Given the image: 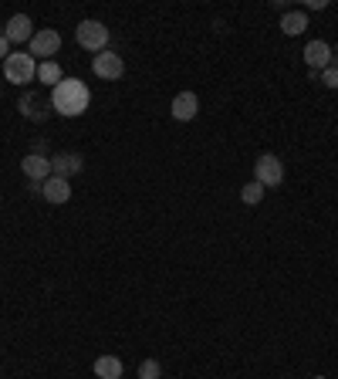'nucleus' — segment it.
Returning a JSON list of instances; mask_svg holds the SVG:
<instances>
[{
	"label": "nucleus",
	"mask_w": 338,
	"mask_h": 379,
	"mask_svg": "<svg viewBox=\"0 0 338 379\" xmlns=\"http://www.w3.org/2000/svg\"><path fill=\"white\" fill-rule=\"evenodd\" d=\"M88 106H92V91L81 78H62L51 91V108L64 119H78Z\"/></svg>",
	"instance_id": "obj_1"
},
{
	"label": "nucleus",
	"mask_w": 338,
	"mask_h": 379,
	"mask_svg": "<svg viewBox=\"0 0 338 379\" xmlns=\"http://www.w3.org/2000/svg\"><path fill=\"white\" fill-rule=\"evenodd\" d=\"M4 78L11 85H31L37 78V64H34L31 55H21V51H11V58L4 61Z\"/></svg>",
	"instance_id": "obj_2"
},
{
	"label": "nucleus",
	"mask_w": 338,
	"mask_h": 379,
	"mask_svg": "<svg viewBox=\"0 0 338 379\" xmlns=\"http://www.w3.org/2000/svg\"><path fill=\"white\" fill-rule=\"evenodd\" d=\"M75 38H78V45L85 47V51H108V28L102 24V21H81L75 28Z\"/></svg>",
	"instance_id": "obj_3"
},
{
	"label": "nucleus",
	"mask_w": 338,
	"mask_h": 379,
	"mask_svg": "<svg viewBox=\"0 0 338 379\" xmlns=\"http://www.w3.org/2000/svg\"><path fill=\"white\" fill-rule=\"evenodd\" d=\"M254 180L261 183L264 190H267V186H281V183H284V163L277 159L274 152L257 156V163H254Z\"/></svg>",
	"instance_id": "obj_4"
},
{
	"label": "nucleus",
	"mask_w": 338,
	"mask_h": 379,
	"mask_svg": "<svg viewBox=\"0 0 338 379\" xmlns=\"http://www.w3.org/2000/svg\"><path fill=\"white\" fill-rule=\"evenodd\" d=\"M92 72L98 78L119 81V78L125 75V61H122V55H115V51H102V55H95L92 58Z\"/></svg>",
	"instance_id": "obj_5"
},
{
	"label": "nucleus",
	"mask_w": 338,
	"mask_h": 379,
	"mask_svg": "<svg viewBox=\"0 0 338 379\" xmlns=\"http://www.w3.org/2000/svg\"><path fill=\"white\" fill-rule=\"evenodd\" d=\"M197 112H200L197 91H180V95L173 98V106H169V115H173L176 122H193L197 119Z\"/></svg>",
	"instance_id": "obj_6"
},
{
	"label": "nucleus",
	"mask_w": 338,
	"mask_h": 379,
	"mask_svg": "<svg viewBox=\"0 0 338 379\" xmlns=\"http://www.w3.org/2000/svg\"><path fill=\"white\" fill-rule=\"evenodd\" d=\"M58 51H62V34L58 30L47 28V30H37L31 38V58L41 55L45 61H51V55H58Z\"/></svg>",
	"instance_id": "obj_7"
},
{
	"label": "nucleus",
	"mask_w": 338,
	"mask_h": 379,
	"mask_svg": "<svg viewBox=\"0 0 338 379\" xmlns=\"http://www.w3.org/2000/svg\"><path fill=\"white\" fill-rule=\"evenodd\" d=\"M85 169V159H81V152H62V156H54L51 159V176H62V180H71Z\"/></svg>",
	"instance_id": "obj_8"
},
{
	"label": "nucleus",
	"mask_w": 338,
	"mask_h": 379,
	"mask_svg": "<svg viewBox=\"0 0 338 379\" xmlns=\"http://www.w3.org/2000/svg\"><path fill=\"white\" fill-rule=\"evenodd\" d=\"M21 169H24V176L31 183H45L51 176V159L47 156H37V152H28L24 159H21Z\"/></svg>",
	"instance_id": "obj_9"
},
{
	"label": "nucleus",
	"mask_w": 338,
	"mask_h": 379,
	"mask_svg": "<svg viewBox=\"0 0 338 379\" xmlns=\"http://www.w3.org/2000/svg\"><path fill=\"white\" fill-rule=\"evenodd\" d=\"M305 64L311 68V72H325V68L332 64V45H325V41H308Z\"/></svg>",
	"instance_id": "obj_10"
},
{
	"label": "nucleus",
	"mask_w": 338,
	"mask_h": 379,
	"mask_svg": "<svg viewBox=\"0 0 338 379\" xmlns=\"http://www.w3.org/2000/svg\"><path fill=\"white\" fill-rule=\"evenodd\" d=\"M41 197H45L47 203H68V200H71V183L62 180V176H47V180L41 183Z\"/></svg>",
	"instance_id": "obj_11"
},
{
	"label": "nucleus",
	"mask_w": 338,
	"mask_h": 379,
	"mask_svg": "<svg viewBox=\"0 0 338 379\" xmlns=\"http://www.w3.org/2000/svg\"><path fill=\"white\" fill-rule=\"evenodd\" d=\"M4 34H7V41L11 45H21V41H31L34 30H31V17L28 14H14L11 21H7V28H4Z\"/></svg>",
	"instance_id": "obj_12"
},
{
	"label": "nucleus",
	"mask_w": 338,
	"mask_h": 379,
	"mask_svg": "<svg viewBox=\"0 0 338 379\" xmlns=\"http://www.w3.org/2000/svg\"><path fill=\"white\" fill-rule=\"evenodd\" d=\"M17 106H21V115H24V119H34V122L47 119V102L45 98H37V95H31V91H28V95H21V102H17Z\"/></svg>",
	"instance_id": "obj_13"
},
{
	"label": "nucleus",
	"mask_w": 338,
	"mask_h": 379,
	"mask_svg": "<svg viewBox=\"0 0 338 379\" xmlns=\"http://www.w3.org/2000/svg\"><path fill=\"white\" fill-rule=\"evenodd\" d=\"M95 376L98 379H122V359H115V356H98V359H95Z\"/></svg>",
	"instance_id": "obj_14"
},
{
	"label": "nucleus",
	"mask_w": 338,
	"mask_h": 379,
	"mask_svg": "<svg viewBox=\"0 0 338 379\" xmlns=\"http://www.w3.org/2000/svg\"><path fill=\"white\" fill-rule=\"evenodd\" d=\"M305 28H308V14H305V11H288V14L281 17V30H284L288 38H298Z\"/></svg>",
	"instance_id": "obj_15"
},
{
	"label": "nucleus",
	"mask_w": 338,
	"mask_h": 379,
	"mask_svg": "<svg viewBox=\"0 0 338 379\" xmlns=\"http://www.w3.org/2000/svg\"><path fill=\"white\" fill-rule=\"evenodd\" d=\"M37 81H45V85H51V89H54V85L62 81V68H58V61H54V58L41 61V64H37Z\"/></svg>",
	"instance_id": "obj_16"
},
{
	"label": "nucleus",
	"mask_w": 338,
	"mask_h": 379,
	"mask_svg": "<svg viewBox=\"0 0 338 379\" xmlns=\"http://www.w3.org/2000/svg\"><path fill=\"white\" fill-rule=\"evenodd\" d=\"M240 200H244L247 207H257V203L264 200V186H261L257 180H254V183H247L244 190H240Z\"/></svg>",
	"instance_id": "obj_17"
},
{
	"label": "nucleus",
	"mask_w": 338,
	"mask_h": 379,
	"mask_svg": "<svg viewBox=\"0 0 338 379\" xmlns=\"http://www.w3.org/2000/svg\"><path fill=\"white\" fill-rule=\"evenodd\" d=\"M163 376V366L159 359H146V363L139 366V379H159Z\"/></svg>",
	"instance_id": "obj_18"
},
{
	"label": "nucleus",
	"mask_w": 338,
	"mask_h": 379,
	"mask_svg": "<svg viewBox=\"0 0 338 379\" xmlns=\"http://www.w3.org/2000/svg\"><path fill=\"white\" fill-rule=\"evenodd\" d=\"M322 81L328 85V89H338V68H332V64H328V68L322 72Z\"/></svg>",
	"instance_id": "obj_19"
},
{
	"label": "nucleus",
	"mask_w": 338,
	"mask_h": 379,
	"mask_svg": "<svg viewBox=\"0 0 338 379\" xmlns=\"http://www.w3.org/2000/svg\"><path fill=\"white\" fill-rule=\"evenodd\" d=\"M11 58V41H7V34H0V61Z\"/></svg>",
	"instance_id": "obj_20"
},
{
	"label": "nucleus",
	"mask_w": 338,
	"mask_h": 379,
	"mask_svg": "<svg viewBox=\"0 0 338 379\" xmlns=\"http://www.w3.org/2000/svg\"><path fill=\"white\" fill-rule=\"evenodd\" d=\"M305 7H308V11H325V7H328V4H325V0H308Z\"/></svg>",
	"instance_id": "obj_21"
}]
</instances>
